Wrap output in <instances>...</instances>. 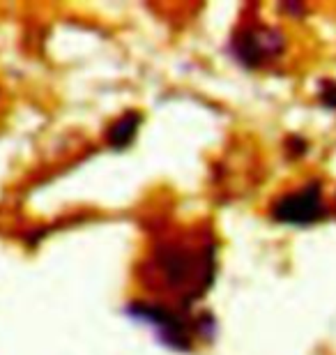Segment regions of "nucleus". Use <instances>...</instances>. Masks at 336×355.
I'll use <instances>...</instances> for the list:
<instances>
[{
  "mask_svg": "<svg viewBox=\"0 0 336 355\" xmlns=\"http://www.w3.org/2000/svg\"><path fill=\"white\" fill-rule=\"evenodd\" d=\"M217 270V245L207 233H175L159 240L145 261V284L152 291L173 295L175 307L191 309V302L212 286Z\"/></svg>",
  "mask_w": 336,
  "mask_h": 355,
  "instance_id": "f257e3e1",
  "label": "nucleus"
},
{
  "mask_svg": "<svg viewBox=\"0 0 336 355\" xmlns=\"http://www.w3.org/2000/svg\"><path fill=\"white\" fill-rule=\"evenodd\" d=\"M127 314L150 325L157 332V339L173 351H191L196 342H207L214 335V323L207 311L194 314L191 309H180L166 302L134 300L127 307Z\"/></svg>",
  "mask_w": 336,
  "mask_h": 355,
  "instance_id": "f03ea898",
  "label": "nucleus"
},
{
  "mask_svg": "<svg viewBox=\"0 0 336 355\" xmlns=\"http://www.w3.org/2000/svg\"><path fill=\"white\" fill-rule=\"evenodd\" d=\"M327 212L330 210H327V203L323 198V182L318 180H311L304 187L281 194L269 208V215L274 222L290 226L318 224L327 217Z\"/></svg>",
  "mask_w": 336,
  "mask_h": 355,
  "instance_id": "7ed1b4c3",
  "label": "nucleus"
},
{
  "mask_svg": "<svg viewBox=\"0 0 336 355\" xmlns=\"http://www.w3.org/2000/svg\"><path fill=\"white\" fill-rule=\"evenodd\" d=\"M283 49V40L269 28H238L231 40V51L242 65L258 67L263 62L276 58Z\"/></svg>",
  "mask_w": 336,
  "mask_h": 355,
  "instance_id": "20e7f679",
  "label": "nucleus"
},
{
  "mask_svg": "<svg viewBox=\"0 0 336 355\" xmlns=\"http://www.w3.org/2000/svg\"><path fill=\"white\" fill-rule=\"evenodd\" d=\"M139 125H141V113H134V111L125 113V116L118 118L111 130L106 132V141H109V146L113 148V150H123V148H127L134 141Z\"/></svg>",
  "mask_w": 336,
  "mask_h": 355,
  "instance_id": "39448f33",
  "label": "nucleus"
},
{
  "mask_svg": "<svg viewBox=\"0 0 336 355\" xmlns=\"http://www.w3.org/2000/svg\"><path fill=\"white\" fill-rule=\"evenodd\" d=\"M320 102L330 109H336V81H323L320 83Z\"/></svg>",
  "mask_w": 336,
  "mask_h": 355,
  "instance_id": "423d86ee",
  "label": "nucleus"
}]
</instances>
